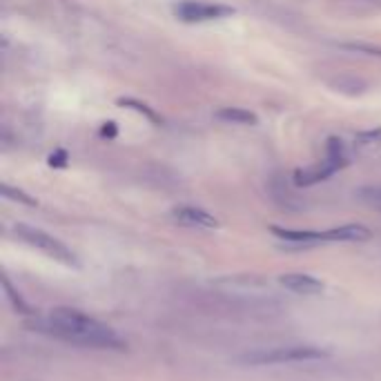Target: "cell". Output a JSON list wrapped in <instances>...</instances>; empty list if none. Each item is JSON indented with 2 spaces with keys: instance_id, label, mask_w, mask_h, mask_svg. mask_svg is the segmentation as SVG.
I'll use <instances>...</instances> for the list:
<instances>
[{
  "instance_id": "52a82bcc",
  "label": "cell",
  "mask_w": 381,
  "mask_h": 381,
  "mask_svg": "<svg viewBox=\"0 0 381 381\" xmlns=\"http://www.w3.org/2000/svg\"><path fill=\"white\" fill-rule=\"evenodd\" d=\"M172 219L179 223V225H185V227H201V230H214V227H219V221H216L210 212L201 210V208H194V206L174 208V210H172Z\"/></svg>"
},
{
  "instance_id": "30bf717a",
  "label": "cell",
  "mask_w": 381,
  "mask_h": 381,
  "mask_svg": "<svg viewBox=\"0 0 381 381\" xmlns=\"http://www.w3.org/2000/svg\"><path fill=\"white\" fill-rule=\"evenodd\" d=\"M368 239H370V230L359 225V223H348V225H342V227L325 230V241H348V243H355V241H368Z\"/></svg>"
},
{
  "instance_id": "e0dca14e",
  "label": "cell",
  "mask_w": 381,
  "mask_h": 381,
  "mask_svg": "<svg viewBox=\"0 0 381 381\" xmlns=\"http://www.w3.org/2000/svg\"><path fill=\"white\" fill-rule=\"evenodd\" d=\"M101 134H103V136H110V139H114V136H116V125H114V123H105V127H103Z\"/></svg>"
},
{
  "instance_id": "8992f818",
  "label": "cell",
  "mask_w": 381,
  "mask_h": 381,
  "mask_svg": "<svg viewBox=\"0 0 381 381\" xmlns=\"http://www.w3.org/2000/svg\"><path fill=\"white\" fill-rule=\"evenodd\" d=\"M279 283L285 290H290L294 294H304V296L321 294L325 288L323 281H319L312 275H306V272H285V275L279 277Z\"/></svg>"
},
{
  "instance_id": "3957f363",
  "label": "cell",
  "mask_w": 381,
  "mask_h": 381,
  "mask_svg": "<svg viewBox=\"0 0 381 381\" xmlns=\"http://www.w3.org/2000/svg\"><path fill=\"white\" fill-rule=\"evenodd\" d=\"M13 232L20 241H25L27 246H32L36 250H40L43 254H47L49 258L58 263H65V266H72V268H78V258L76 254L65 246L63 241H58L56 237L47 235L45 230H38V227H32L27 223H18L13 225Z\"/></svg>"
},
{
  "instance_id": "277c9868",
  "label": "cell",
  "mask_w": 381,
  "mask_h": 381,
  "mask_svg": "<svg viewBox=\"0 0 381 381\" xmlns=\"http://www.w3.org/2000/svg\"><path fill=\"white\" fill-rule=\"evenodd\" d=\"M339 143H342V141L330 139V143H328V156H325V161L317 163V165H310L306 170H296L294 172V185L308 187V185H315L319 181L330 179V176L346 163L344 154H342V145H339Z\"/></svg>"
},
{
  "instance_id": "7a4b0ae2",
  "label": "cell",
  "mask_w": 381,
  "mask_h": 381,
  "mask_svg": "<svg viewBox=\"0 0 381 381\" xmlns=\"http://www.w3.org/2000/svg\"><path fill=\"white\" fill-rule=\"evenodd\" d=\"M328 357V350L317 346H279L270 350H256L243 355L241 361L250 366H283V363H306Z\"/></svg>"
},
{
  "instance_id": "9c48e42d",
  "label": "cell",
  "mask_w": 381,
  "mask_h": 381,
  "mask_svg": "<svg viewBox=\"0 0 381 381\" xmlns=\"http://www.w3.org/2000/svg\"><path fill=\"white\" fill-rule=\"evenodd\" d=\"M330 87L339 94H346V96H361V94L368 89V83L355 74H337L335 78H330Z\"/></svg>"
},
{
  "instance_id": "2e32d148",
  "label": "cell",
  "mask_w": 381,
  "mask_h": 381,
  "mask_svg": "<svg viewBox=\"0 0 381 381\" xmlns=\"http://www.w3.org/2000/svg\"><path fill=\"white\" fill-rule=\"evenodd\" d=\"M49 165L51 168H65L67 165V154L63 152V149H58V152H54L49 156Z\"/></svg>"
},
{
  "instance_id": "9a60e30c",
  "label": "cell",
  "mask_w": 381,
  "mask_h": 381,
  "mask_svg": "<svg viewBox=\"0 0 381 381\" xmlns=\"http://www.w3.org/2000/svg\"><path fill=\"white\" fill-rule=\"evenodd\" d=\"M118 103H120V105H125V107H132V110L141 112V114H145L149 120H154V123H158V116H156L152 110H149L147 105H143V103H139V101H132V99H120Z\"/></svg>"
},
{
  "instance_id": "5bb4252c",
  "label": "cell",
  "mask_w": 381,
  "mask_h": 381,
  "mask_svg": "<svg viewBox=\"0 0 381 381\" xmlns=\"http://www.w3.org/2000/svg\"><path fill=\"white\" fill-rule=\"evenodd\" d=\"M3 196H7L9 201H18V203H23V206H30V208H34L36 206V199H32L30 194H25L23 189H16V187H11V185H7V183H3Z\"/></svg>"
},
{
  "instance_id": "6da1fadb",
  "label": "cell",
  "mask_w": 381,
  "mask_h": 381,
  "mask_svg": "<svg viewBox=\"0 0 381 381\" xmlns=\"http://www.w3.org/2000/svg\"><path fill=\"white\" fill-rule=\"evenodd\" d=\"M38 332H47L51 337H58L63 342L101 348V350H125L127 344L123 342L116 330L110 325L101 323L89 315L74 308H54L47 319L38 321Z\"/></svg>"
},
{
  "instance_id": "5b68a950",
  "label": "cell",
  "mask_w": 381,
  "mask_h": 381,
  "mask_svg": "<svg viewBox=\"0 0 381 381\" xmlns=\"http://www.w3.org/2000/svg\"><path fill=\"white\" fill-rule=\"evenodd\" d=\"M174 13L185 23H206L216 18H227L232 16L235 9L227 5H216V3H201V0H185V3L176 5Z\"/></svg>"
},
{
  "instance_id": "4fadbf2b",
  "label": "cell",
  "mask_w": 381,
  "mask_h": 381,
  "mask_svg": "<svg viewBox=\"0 0 381 381\" xmlns=\"http://www.w3.org/2000/svg\"><path fill=\"white\" fill-rule=\"evenodd\" d=\"M3 288H5V292H7V299H9L11 308L16 310L18 315H34L32 308L27 306V304H25V299L20 296V292L13 290V285L9 283V279H7V277H3Z\"/></svg>"
},
{
  "instance_id": "7c38bea8",
  "label": "cell",
  "mask_w": 381,
  "mask_h": 381,
  "mask_svg": "<svg viewBox=\"0 0 381 381\" xmlns=\"http://www.w3.org/2000/svg\"><path fill=\"white\" fill-rule=\"evenodd\" d=\"M270 192H272V199H275L281 208H288V210H296V208H301V203L296 201V196L290 192V187L285 185L279 176H275L270 183Z\"/></svg>"
},
{
  "instance_id": "8fae6325",
  "label": "cell",
  "mask_w": 381,
  "mask_h": 381,
  "mask_svg": "<svg viewBox=\"0 0 381 381\" xmlns=\"http://www.w3.org/2000/svg\"><path fill=\"white\" fill-rule=\"evenodd\" d=\"M219 120H225V123H235V125H256L258 118L256 114H252L250 110H243V107H223L214 114Z\"/></svg>"
},
{
  "instance_id": "ba28073f",
  "label": "cell",
  "mask_w": 381,
  "mask_h": 381,
  "mask_svg": "<svg viewBox=\"0 0 381 381\" xmlns=\"http://www.w3.org/2000/svg\"><path fill=\"white\" fill-rule=\"evenodd\" d=\"M270 232L281 241L299 243V246H312V243H325V232L315 230H285V227H270Z\"/></svg>"
},
{
  "instance_id": "ac0fdd59",
  "label": "cell",
  "mask_w": 381,
  "mask_h": 381,
  "mask_svg": "<svg viewBox=\"0 0 381 381\" xmlns=\"http://www.w3.org/2000/svg\"><path fill=\"white\" fill-rule=\"evenodd\" d=\"M370 3H381V0H370Z\"/></svg>"
}]
</instances>
